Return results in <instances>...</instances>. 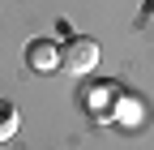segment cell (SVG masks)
<instances>
[{"label":"cell","mask_w":154,"mask_h":150,"mask_svg":"<svg viewBox=\"0 0 154 150\" xmlns=\"http://www.w3.org/2000/svg\"><path fill=\"white\" fill-rule=\"evenodd\" d=\"M56 60H60V69H64V73L82 77V73H90L94 64H99V43H94V39H86V34H82V39L73 34L64 47H56Z\"/></svg>","instance_id":"1"},{"label":"cell","mask_w":154,"mask_h":150,"mask_svg":"<svg viewBox=\"0 0 154 150\" xmlns=\"http://www.w3.org/2000/svg\"><path fill=\"white\" fill-rule=\"evenodd\" d=\"M26 64H30L34 73H56V69H60V60H56V43L34 39V43L26 47Z\"/></svg>","instance_id":"2"},{"label":"cell","mask_w":154,"mask_h":150,"mask_svg":"<svg viewBox=\"0 0 154 150\" xmlns=\"http://www.w3.org/2000/svg\"><path fill=\"white\" fill-rule=\"evenodd\" d=\"M17 129V107L13 103H0V137H9Z\"/></svg>","instance_id":"3"}]
</instances>
